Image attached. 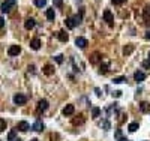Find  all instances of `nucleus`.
Listing matches in <instances>:
<instances>
[{"mask_svg": "<svg viewBox=\"0 0 150 141\" xmlns=\"http://www.w3.org/2000/svg\"><path fill=\"white\" fill-rule=\"evenodd\" d=\"M15 3H17V0H6V2L2 3V8H0V9H2V12H5V14H6V12L11 11L12 6H15Z\"/></svg>", "mask_w": 150, "mask_h": 141, "instance_id": "1", "label": "nucleus"}, {"mask_svg": "<svg viewBox=\"0 0 150 141\" xmlns=\"http://www.w3.org/2000/svg\"><path fill=\"white\" fill-rule=\"evenodd\" d=\"M26 102H27V96L21 95V93H17V95H14V104H17V105H24Z\"/></svg>", "mask_w": 150, "mask_h": 141, "instance_id": "2", "label": "nucleus"}, {"mask_svg": "<svg viewBox=\"0 0 150 141\" xmlns=\"http://www.w3.org/2000/svg\"><path fill=\"white\" fill-rule=\"evenodd\" d=\"M20 53H21V47H20V45H11V47H9V50H8V54H9L11 57L18 56Z\"/></svg>", "mask_w": 150, "mask_h": 141, "instance_id": "3", "label": "nucleus"}, {"mask_svg": "<svg viewBox=\"0 0 150 141\" xmlns=\"http://www.w3.org/2000/svg\"><path fill=\"white\" fill-rule=\"evenodd\" d=\"M75 45L78 47V48H86V47L89 45V41H87V39L86 38H77L75 39Z\"/></svg>", "mask_w": 150, "mask_h": 141, "instance_id": "4", "label": "nucleus"}, {"mask_svg": "<svg viewBox=\"0 0 150 141\" xmlns=\"http://www.w3.org/2000/svg\"><path fill=\"white\" fill-rule=\"evenodd\" d=\"M104 20L110 24V26H113V21H114V17H113V14L110 12L108 9H105L104 11Z\"/></svg>", "mask_w": 150, "mask_h": 141, "instance_id": "5", "label": "nucleus"}, {"mask_svg": "<svg viewBox=\"0 0 150 141\" xmlns=\"http://www.w3.org/2000/svg\"><path fill=\"white\" fill-rule=\"evenodd\" d=\"M48 108V101L47 99H41L38 102V113H41V111H45Z\"/></svg>", "mask_w": 150, "mask_h": 141, "instance_id": "6", "label": "nucleus"}, {"mask_svg": "<svg viewBox=\"0 0 150 141\" xmlns=\"http://www.w3.org/2000/svg\"><path fill=\"white\" fill-rule=\"evenodd\" d=\"M17 129H18V131H21V132H27V131L30 129V125H29L27 122H24V120H23V122H20V123L17 125Z\"/></svg>", "mask_w": 150, "mask_h": 141, "instance_id": "7", "label": "nucleus"}, {"mask_svg": "<svg viewBox=\"0 0 150 141\" xmlns=\"http://www.w3.org/2000/svg\"><path fill=\"white\" fill-rule=\"evenodd\" d=\"M74 111H75V107L74 105H66V107H65V108H63V116H72V114H74Z\"/></svg>", "mask_w": 150, "mask_h": 141, "instance_id": "8", "label": "nucleus"}, {"mask_svg": "<svg viewBox=\"0 0 150 141\" xmlns=\"http://www.w3.org/2000/svg\"><path fill=\"white\" fill-rule=\"evenodd\" d=\"M134 78H135L137 83H141V81H144V80H146V74L141 72V71H137V72L134 74Z\"/></svg>", "mask_w": 150, "mask_h": 141, "instance_id": "9", "label": "nucleus"}, {"mask_svg": "<svg viewBox=\"0 0 150 141\" xmlns=\"http://www.w3.org/2000/svg\"><path fill=\"white\" fill-rule=\"evenodd\" d=\"M102 60V56H101V53H93L92 54V57H90V63H93V65H96V63H99Z\"/></svg>", "mask_w": 150, "mask_h": 141, "instance_id": "10", "label": "nucleus"}, {"mask_svg": "<svg viewBox=\"0 0 150 141\" xmlns=\"http://www.w3.org/2000/svg\"><path fill=\"white\" fill-rule=\"evenodd\" d=\"M35 26H36V21H35L33 18H27V20L24 21V27L27 29V30H32V29L35 27Z\"/></svg>", "mask_w": 150, "mask_h": 141, "instance_id": "11", "label": "nucleus"}, {"mask_svg": "<svg viewBox=\"0 0 150 141\" xmlns=\"http://www.w3.org/2000/svg\"><path fill=\"white\" fill-rule=\"evenodd\" d=\"M42 72L45 74V75H53V74H54V66L53 65H45L44 66V68H42Z\"/></svg>", "mask_w": 150, "mask_h": 141, "instance_id": "12", "label": "nucleus"}, {"mask_svg": "<svg viewBox=\"0 0 150 141\" xmlns=\"http://www.w3.org/2000/svg\"><path fill=\"white\" fill-rule=\"evenodd\" d=\"M57 38H59V41L60 42H68V39H69V36H68V33L65 32V30H60L57 33Z\"/></svg>", "mask_w": 150, "mask_h": 141, "instance_id": "13", "label": "nucleus"}, {"mask_svg": "<svg viewBox=\"0 0 150 141\" xmlns=\"http://www.w3.org/2000/svg\"><path fill=\"white\" fill-rule=\"evenodd\" d=\"M65 24H66V27H68V29H74L75 26H78L74 17H71V18H66V21H65Z\"/></svg>", "mask_w": 150, "mask_h": 141, "instance_id": "14", "label": "nucleus"}, {"mask_svg": "<svg viewBox=\"0 0 150 141\" xmlns=\"http://www.w3.org/2000/svg\"><path fill=\"white\" fill-rule=\"evenodd\" d=\"M32 129L36 131V132H42V129H44V123L41 122V120H36V122L33 123V126H32Z\"/></svg>", "mask_w": 150, "mask_h": 141, "instance_id": "15", "label": "nucleus"}, {"mask_svg": "<svg viewBox=\"0 0 150 141\" xmlns=\"http://www.w3.org/2000/svg\"><path fill=\"white\" fill-rule=\"evenodd\" d=\"M30 48L32 50H39V48H41V41H39L38 38L32 39V41H30Z\"/></svg>", "mask_w": 150, "mask_h": 141, "instance_id": "16", "label": "nucleus"}, {"mask_svg": "<svg viewBox=\"0 0 150 141\" xmlns=\"http://www.w3.org/2000/svg\"><path fill=\"white\" fill-rule=\"evenodd\" d=\"M140 110H141V113H149L150 111V104L146 102V101H143L140 104Z\"/></svg>", "mask_w": 150, "mask_h": 141, "instance_id": "17", "label": "nucleus"}, {"mask_svg": "<svg viewBox=\"0 0 150 141\" xmlns=\"http://www.w3.org/2000/svg\"><path fill=\"white\" fill-rule=\"evenodd\" d=\"M132 51H134V45L129 44V45H126L125 48H123V54H125V56H129Z\"/></svg>", "mask_w": 150, "mask_h": 141, "instance_id": "18", "label": "nucleus"}, {"mask_svg": "<svg viewBox=\"0 0 150 141\" xmlns=\"http://www.w3.org/2000/svg\"><path fill=\"white\" fill-rule=\"evenodd\" d=\"M45 15H47L48 20H54V18H56V12H54V9H47Z\"/></svg>", "mask_w": 150, "mask_h": 141, "instance_id": "19", "label": "nucleus"}, {"mask_svg": "<svg viewBox=\"0 0 150 141\" xmlns=\"http://www.w3.org/2000/svg\"><path fill=\"white\" fill-rule=\"evenodd\" d=\"M99 114H101V108H98V107H93V108H92V117L96 119V117H99Z\"/></svg>", "mask_w": 150, "mask_h": 141, "instance_id": "20", "label": "nucleus"}, {"mask_svg": "<svg viewBox=\"0 0 150 141\" xmlns=\"http://www.w3.org/2000/svg\"><path fill=\"white\" fill-rule=\"evenodd\" d=\"M138 128H140V126H138V123H137V122H132L131 125L128 126V129H129V132H135L137 129H138Z\"/></svg>", "mask_w": 150, "mask_h": 141, "instance_id": "21", "label": "nucleus"}, {"mask_svg": "<svg viewBox=\"0 0 150 141\" xmlns=\"http://www.w3.org/2000/svg\"><path fill=\"white\" fill-rule=\"evenodd\" d=\"M108 63H101V69H99V72L101 74H107V71H108Z\"/></svg>", "mask_w": 150, "mask_h": 141, "instance_id": "22", "label": "nucleus"}, {"mask_svg": "<svg viewBox=\"0 0 150 141\" xmlns=\"http://www.w3.org/2000/svg\"><path fill=\"white\" fill-rule=\"evenodd\" d=\"M35 5L38 8H44V6L47 5V0H35Z\"/></svg>", "mask_w": 150, "mask_h": 141, "instance_id": "23", "label": "nucleus"}, {"mask_svg": "<svg viewBox=\"0 0 150 141\" xmlns=\"http://www.w3.org/2000/svg\"><path fill=\"white\" fill-rule=\"evenodd\" d=\"M125 81H126V78H125V77H117V78L113 80V83H114V84H120V83H125Z\"/></svg>", "mask_w": 150, "mask_h": 141, "instance_id": "24", "label": "nucleus"}, {"mask_svg": "<svg viewBox=\"0 0 150 141\" xmlns=\"http://www.w3.org/2000/svg\"><path fill=\"white\" fill-rule=\"evenodd\" d=\"M6 129V120L5 119H0V132H3Z\"/></svg>", "mask_w": 150, "mask_h": 141, "instance_id": "25", "label": "nucleus"}, {"mask_svg": "<svg viewBox=\"0 0 150 141\" xmlns=\"http://www.w3.org/2000/svg\"><path fill=\"white\" fill-rule=\"evenodd\" d=\"M15 137H17L15 131H11V132H9V135H8V141H14V140H15Z\"/></svg>", "mask_w": 150, "mask_h": 141, "instance_id": "26", "label": "nucleus"}, {"mask_svg": "<svg viewBox=\"0 0 150 141\" xmlns=\"http://www.w3.org/2000/svg\"><path fill=\"white\" fill-rule=\"evenodd\" d=\"M116 138L119 140V141L123 140V135H122V131H120V129H117V131H116Z\"/></svg>", "mask_w": 150, "mask_h": 141, "instance_id": "27", "label": "nucleus"}, {"mask_svg": "<svg viewBox=\"0 0 150 141\" xmlns=\"http://www.w3.org/2000/svg\"><path fill=\"white\" fill-rule=\"evenodd\" d=\"M141 65H143V68H146V69H150V60H144V62H143Z\"/></svg>", "mask_w": 150, "mask_h": 141, "instance_id": "28", "label": "nucleus"}, {"mask_svg": "<svg viewBox=\"0 0 150 141\" xmlns=\"http://www.w3.org/2000/svg\"><path fill=\"white\" fill-rule=\"evenodd\" d=\"M111 2H113V5H117V6H120V5H123V3H125L126 0H111Z\"/></svg>", "mask_w": 150, "mask_h": 141, "instance_id": "29", "label": "nucleus"}, {"mask_svg": "<svg viewBox=\"0 0 150 141\" xmlns=\"http://www.w3.org/2000/svg\"><path fill=\"white\" fill-rule=\"evenodd\" d=\"M53 2H54V6H57V8H60L63 5V0H53Z\"/></svg>", "mask_w": 150, "mask_h": 141, "instance_id": "30", "label": "nucleus"}, {"mask_svg": "<svg viewBox=\"0 0 150 141\" xmlns=\"http://www.w3.org/2000/svg\"><path fill=\"white\" fill-rule=\"evenodd\" d=\"M56 62H57V63H63V56H62V54L56 56Z\"/></svg>", "mask_w": 150, "mask_h": 141, "instance_id": "31", "label": "nucleus"}, {"mask_svg": "<svg viewBox=\"0 0 150 141\" xmlns=\"http://www.w3.org/2000/svg\"><path fill=\"white\" fill-rule=\"evenodd\" d=\"M83 122H84V119H74L72 123H74V125H81Z\"/></svg>", "mask_w": 150, "mask_h": 141, "instance_id": "32", "label": "nucleus"}, {"mask_svg": "<svg viewBox=\"0 0 150 141\" xmlns=\"http://www.w3.org/2000/svg\"><path fill=\"white\" fill-rule=\"evenodd\" d=\"M3 26H5V20L0 17V29H3Z\"/></svg>", "mask_w": 150, "mask_h": 141, "instance_id": "33", "label": "nucleus"}, {"mask_svg": "<svg viewBox=\"0 0 150 141\" xmlns=\"http://www.w3.org/2000/svg\"><path fill=\"white\" fill-rule=\"evenodd\" d=\"M104 128H105V131H108L110 129V123L108 122H104Z\"/></svg>", "mask_w": 150, "mask_h": 141, "instance_id": "34", "label": "nucleus"}, {"mask_svg": "<svg viewBox=\"0 0 150 141\" xmlns=\"http://www.w3.org/2000/svg\"><path fill=\"white\" fill-rule=\"evenodd\" d=\"M113 95H114L116 98H119V96L122 95V92H119V90H117V92H114V93H113Z\"/></svg>", "mask_w": 150, "mask_h": 141, "instance_id": "35", "label": "nucleus"}, {"mask_svg": "<svg viewBox=\"0 0 150 141\" xmlns=\"http://www.w3.org/2000/svg\"><path fill=\"white\" fill-rule=\"evenodd\" d=\"M146 39H150V30L146 33Z\"/></svg>", "mask_w": 150, "mask_h": 141, "instance_id": "36", "label": "nucleus"}, {"mask_svg": "<svg viewBox=\"0 0 150 141\" xmlns=\"http://www.w3.org/2000/svg\"><path fill=\"white\" fill-rule=\"evenodd\" d=\"M14 141H21V140H20V138H15V140H14Z\"/></svg>", "mask_w": 150, "mask_h": 141, "instance_id": "37", "label": "nucleus"}, {"mask_svg": "<svg viewBox=\"0 0 150 141\" xmlns=\"http://www.w3.org/2000/svg\"><path fill=\"white\" fill-rule=\"evenodd\" d=\"M30 141H39V140H36V138H35V140H30Z\"/></svg>", "mask_w": 150, "mask_h": 141, "instance_id": "38", "label": "nucleus"}, {"mask_svg": "<svg viewBox=\"0 0 150 141\" xmlns=\"http://www.w3.org/2000/svg\"><path fill=\"white\" fill-rule=\"evenodd\" d=\"M149 60H150V53H149Z\"/></svg>", "mask_w": 150, "mask_h": 141, "instance_id": "39", "label": "nucleus"}, {"mask_svg": "<svg viewBox=\"0 0 150 141\" xmlns=\"http://www.w3.org/2000/svg\"><path fill=\"white\" fill-rule=\"evenodd\" d=\"M149 11H150V8H149Z\"/></svg>", "mask_w": 150, "mask_h": 141, "instance_id": "40", "label": "nucleus"}]
</instances>
